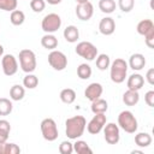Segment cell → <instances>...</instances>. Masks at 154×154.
<instances>
[{
    "instance_id": "1",
    "label": "cell",
    "mask_w": 154,
    "mask_h": 154,
    "mask_svg": "<svg viewBox=\"0 0 154 154\" xmlns=\"http://www.w3.org/2000/svg\"><path fill=\"white\" fill-rule=\"evenodd\" d=\"M85 125H87V120L83 116H75L71 118H67L65 122V132L66 136L70 140H77L79 138L84 130H85Z\"/></svg>"
},
{
    "instance_id": "2",
    "label": "cell",
    "mask_w": 154,
    "mask_h": 154,
    "mask_svg": "<svg viewBox=\"0 0 154 154\" xmlns=\"http://www.w3.org/2000/svg\"><path fill=\"white\" fill-rule=\"evenodd\" d=\"M128 63L122 59V58H117L114 59L111 65H109V77L111 81L119 84L123 83L126 78V73H128Z\"/></svg>"
},
{
    "instance_id": "3",
    "label": "cell",
    "mask_w": 154,
    "mask_h": 154,
    "mask_svg": "<svg viewBox=\"0 0 154 154\" xmlns=\"http://www.w3.org/2000/svg\"><path fill=\"white\" fill-rule=\"evenodd\" d=\"M118 126L128 134H134L137 130L138 124H137V119L132 112L122 111L118 116Z\"/></svg>"
},
{
    "instance_id": "4",
    "label": "cell",
    "mask_w": 154,
    "mask_h": 154,
    "mask_svg": "<svg viewBox=\"0 0 154 154\" xmlns=\"http://www.w3.org/2000/svg\"><path fill=\"white\" fill-rule=\"evenodd\" d=\"M19 65L20 69L26 72V73H31L35 71L36 69V55L31 49H22L19 52Z\"/></svg>"
},
{
    "instance_id": "5",
    "label": "cell",
    "mask_w": 154,
    "mask_h": 154,
    "mask_svg": "<svg viewBox=\"0 0 154 154\" xmlns=\"http://www.w3.org/2000/svg\"><path fill=\"white\" fill-rule=\"evenodd\" d=\"M40 128H41V134H42V137L48 141V142H53L58 138V126H57V123L54 122V119L52 118H45L41 124H40Z\"/></svg>"
},
{
    "instance_id": "6",
    "label": "cell",
    "mask_w": 154,
    "mask_h": 154,
    "mask_svg": "<svg viewBox=\"0 0 154 154\" xmlns=\"http://www.w3.org/2000/svg\"><path fill=\"white\" fill-rule=\"evenodd\" d=\"M61 26V18L57 13H48L41 22V28L46 34H53Z\"/></svg>"
},
{
    "instance_id": "7",
    "label": "cell",
    "mask_w": 154,
    "mask_h": 154,
    "mask_svg": "<svg viewBox=\"0 0 154 154\" xmlns=\"http://www.w3.org/2000/svg\"><path fill=\"white\" fill-rule=\"evenodd\" d=\"M75 51L79 57H82L88 61H91L97 57V48L91 42H88V41H82L77 43Z\"/></svg>"
},
{
    "instance_id": "8",
    "label": "cell",
    "mask_w": 154,
    "mask_h": 154,
    "mask_svg": "<svg viewBox=\"0 0 154 154\" xmlns=\"http://www.w3.org/2000/svg\"><path fill=\"white\" fill-rule=\"evenodd\" d=\"M48 64L57 71H63L66 66H67V58L66 55L60 52V51H55L53 49L49 54H48Z\"/></svg>"
},
{
    "instance_id": "9",
    "label": "cell",
    "mask_w": 154,
    "mask_h": 154,
    "mask_svg": "<svg viewBox=\"0 0 154 154\" xmlns=\"http://www.w3.org/2000/svg\"><path fill=\"white\" fill-rule=\"evenodd\" d=\"M106 122H107V118H106L105 113H96V114L90 119V122L85 125L88 132L91 134V135H97V134L103 129Z\"/></svg>"
},
{
    "instance_id": "10",
    "label": "cell",
    "mask_w": 154,
    "mask_h": 154,
    "mask_svg": "<svg viewBox=\"0 0 154 154\" xmlns=\"http://www.w3.org/2000/svg\"><path fill=\"white\" fill-rule=\"evenodd\" d=\"M103 135H105V141L108 144H117L120 140V132H119V126L114 123H108L105 124L103 126Z\"/></svg>"
},
{
    "instance_id": "11",
    "label": "cell",
    "mask_w": 154,
    "mask_h": 154,
    "mask_svg": "<svg viewBox=\"0 0 154 154\" xmlns=\"http://www.w3.org/2000/svg\"><path fill=\"white\" fill-rule=\"evenodd\" d=\"M1 66H2V72L6 76H13L18 71V61L16 57L12 54H5L2 57Z\"/></svg>"
},
{
    "instance_id": "12",
    "label": "cell",
    "mask_w": 154,
    "mask_h": 154,
    "mask_svg": "<svg viewBox=\"0 0 154 154\" xmlns=\"http://www.w3.org/2000/svg\"><path fill=\"white\" fill-rule=\"evenodd\" d=\"M94 14V6L90 1L78 4L76 6V16L81 20H89Z\"/></svg>"
},
{
    "instance_id": "13",
    "label": "cell",
    "mask_w": 154,
    "mask_h": 154,
    "mask_svg": "<svg viewBox=\"0 0 154 154\" xmlns=\"http://www.w3.org/2000/svg\"><path fill=\"white\" fill-rule=\"evenodd\" d=\"M102 91H103V88L100 83H90L85 90H84V96L89 100V101H94L96 99H99L101 95H102Z\"/></svg>"
},
{
    "instance_id": "14",
    "label": "cell",
    "mask_w": 154,
    "mask_h": 154,
    "mask_svg": "<svg viewBox=\"0 0 154 154\" xmlns=\"http://www.w3.org/2000/svg\"><path fill=\"white\" fill-rule=\"evenodd\" d=\"M116 30V22L113 18L111 17H105L100 20L99 23V31L105 35V36H108V35H112Z\"/></svg>"
},
{
    "instance_id": "15",
    "label": "cell",
    "mask_w": 154,
    "mask_h": 154,
    "mask_svg": "<svg viewBox=\"0 0 154 154\" xmlns=\"http://www.w3.org/2000/svg\"><path fill=\"white\" fill-rule=\"evenodd\" d=\"M128 66H130V69H132L134 71H140L146 66V58L143 54L141 53H135L130 57Z\"/></svg>"
},
{
    "instance_id": "16",
    "label": "cell",
    "mask_w": 154,
    "mask_h": 154,
    "mask_svg": "<svg viewBox=\"0 0 154 154\" xmlns=\"http://www.w3.org/2000/svg\"><path fill=\"white\" fill-rule=\"evenodd\" d=\"M143 84H144V78L140 73H132L131 76H129L128 82H126L128 89L136 90V91H138L143 87Z\"/></svg>"
},
{
    "instance_id": "17",
    "label": "cell",
    "mask_w": 154,
    "mask_h": 154,
    "mask_svg": "<svg viewBox=\"0 0 154 154\" xmlns=\"http://www.w3.org/2000/svg\"><path fill=\"white\" fill-rule=\"evenodd\" d=\"M64 38L70 42V43H73V42H77V40L79 38V30L77 29V26L75 25H67L65 29H64Z\"/></svg>"
},
{
    "instance_id": "18",
    "label": "cell",
    "mask_w": 154,
    "mask_h": 154,
    "mask_svg": "<svg viewBox=\"0 0 154 154\" xmlns=\"http://www.w3.org/2000/svg\"><path fill=\"white\" fill-rule=\"evenodd\" d=\"M140 101V94L136 90H130L128 89L124 94H123V102L126 106H135L137 105Z\"/></svg>"
},
{
    "instance_id": "19",
    "label": "cell",
    "mask_w": 154,
    "mask_h": 154,
    "mask_svg": "<svg viewBox=\"0 0 154 154\" xmlns=\"http://www.w3.org/2000/svg\"><path fill=\"white\" fill-rule=\"evenodd\" d=\"M136 30L140 35L142 36H146L147 34H149L150 31L154 30V23L150 20V19H142L137 23V26H136Z\"/></svg>"
},
{
    "instance_id": "20",
    "label": "cell",
    "mask_w": 154,
    "mask_h": 154,
    "mask_svg": "<svg viewBox=\"0 0 154 154\" xmlns=\"http://www.w3.org/2000/svg\"><path fill=\"white\" fill-rule=\"evenodd\" d=\"M41 45H42L43 48L53 51V49H55L58 47V38L52 34H46L41 38Z\"/></svg>"
},
{
    "instance_id": "21",
    "label": "cell",
    "mask_w": 154,
    "mask_h": 154,
    "mask_svg": "<svg viewBox=\"0 0 154 154\" xmlns=\"http://www.w3.org/2000/svg\"><path fill=\"white\" fill-rule=\"evenodd\" d=\"M135 143L137 147L146 148L152 144V136L148 132H138L135 135Z\"/></svg>"
},
{
    "instance_id": "22",
    "label": "cell",
    "mask_w": 154,
    "mask_h": 154,
    "mask_svg": "<svg viewBox=\"0 0 154 154\" xmlns=\"http://www.w3.org/2000/svg\"><path fill=\"white\" fill-rule=\"evenodd\" d=\"M90 108H91V112L94 114H96V113H106V111L108 108V103H107L106 100L99 97V99L91 101V107Z\"/></svg>"
},
{
    "instance_id": "23",
    "label": "cell",
    "mask_w": 154,
    "mask_h": 154,
    "mask_svg": "<svg viewBox=\"0 0 154 154\" xmlns=\"http://www.w3.org/2000/svg\"><path fill=\"white\" fill-rule=\"evenodd\" d=\"M25 95V89L23 85L19 84H14L11 87L10 89V97L13 101H20Z\"/></svg>"
},
{
    "instance_id": "24",
    "label": "cell",
    "mask_w": 154,
    "mask_h": 154,
    "mask_svg": "<svg viewBox=\"0 0 154 154\" xmlns=\"http://www.w3.org/2000/svg\"><path fill=\"white\" fill-rule=\"evenodd\" d=\"M60 100L64 102V103H73L75 100H76V91L71 88H65L60 91Z\"/></svg>"
},
{
    "instance_id": "25",
    "label": "cell",
    "mask_w": 154,
    "mask_h": 154,
    "mask_svg": "<svg viewBox=\"0 0 154 154\" xmlns=\"http://www.w3.org/2000/svg\"><path fill=\"white\" fill-rule=\"evenodd\" d=\"M73 152H76L77 154H91L93 153V150L88 146V143L82 140H77L73 143Z\"/></svg>"
},
{
    "instance_id": "26",
    "label": "cell",
    "mask_w": 154,
    "mask_h": 154,
    "mask_svg": "<svg viewBox=\"0 0 154 154\" xmlns=\"http://www.w3.org/2000/svg\"><path fill=\"white\" fill-rule=\"evenodd\" d=\"M24 20H25V14H24L23 11H20V10H13V11L11 12L10 22H11L13 25H16V26L22 25V24L24 23Z\"/></svg>"
},
{
    "instance_id": "27",
    "label": "cell",
    "mask_w": 154,
    "mask_h": 154,
    "mask_svg": "<svg viewBox=\"0 0 154 154\" xmlns=\"http://www.w3.org/2000/svg\"><path fill=\"white\" fill-rule=\"evenodd\" d=\"M109 65H111V59L107 54H105V53L97 54V57H96V67L99 70L105 71L109 67Z\"/></svg>"
},
{
    "instance_id": "28",
    "label": "cell",
    "mask_w": 154,
    "mask_h": 154,
    "mask_svg": "<svg viewBox=\"0 0 154 154\" xmlns=\"http://www.w3.org/2000/svg\"><path fill=\"white\" fill-rule=\"evenodd\" d=\"M99 8L103 13H112L116 10V1L114 0H100L99 1Z\"/></svg>"
},
{
    "instance_id": "29",
    "label": "cell",
    "mask_w": 154,
    "mask_h": 154,
    "mask_svg": "<svg viewBox=\"0 0 154 154\" xmlns=\"http://www.w3.org/2000/svg\"><path fill=\"white\" fill-rule=\"evenodd\" d=\"M91 72H93V71H91L90 65H88V64H85V63L81 64V65L77 67V76H78L81 79H88V78H90Z\"/></svg>"
},
{
    "instance_id": "30",
    "label": "cell",
    "mask_w": 154,
    "mask_h": 154,
    "mask_svg": "<svg viewBox=\"0 0 154 154\" xmlns=\"http://www.w3.org/2000/svg\"><path fill=\"white\" fill-rule=\"evenodd\" d=\"M13 105L6 97H0V116H8L12 112Z\"/></svg>"
},
{
    "instance_id": "31",
    "label": "cell",
    "mask_w": 154,
    "mask_h": 154,
    "mask_svg": "<svg viewBox=\"0 0 154 154\" xmlns=\"http://www.w3.org/2000/svg\"><path fill=\"white\" fill-rule=\"evenodd\" d=\"M37 84H38V78L32 73H28L23 78V87H25L28 89H34L37 87Z\"/></svg>"
},
{
    "instance_id": "32",
    "label": "cell",
    "mask_w": 154,
    "mask_h": 154,
    "mask_svg": "<svg viewBox=\"0 0 154 154\" xmlns=\"http://www.w3.org/2000/svg\"><path fill=\"white\" fill-rule=\"evenodd\" d=\"M18 1L17 0H0V10L12 12L17 8Z\"/></svg>"
},
{
    "instance_id": "33",
    "label": "cell",
    "mask_w": 154,
    "mask_h": 154,
    "mask_svg": "<svg viewBox=\"0 0 154 154\" xmlns=\"http://www.w3.org/2000/svg\"><path fill=\"white\" fill-rule=\"evenodd\" d=\"M118 6L123 12L128 13L134 8L135 0H118Z\"/></svg>"
},
{
    "instance_id": "34",
    "label": "cell",
    "mask_w": 154,
    "mask_h": 154,
    "mask_svg": "<svg viewBox=\"0 0 154 154\" xmlns=\"http://www.w3.org/2000/svg\"><path fill=\"white\" fill-rule=\"evenodd\" d=\"M30 7L34 12L40 13L45 10L46 7V1L45 0H30Z\"/></svg>"
},
{
    "instance_id": "35",
    "label": "cell",
    "mask_w": 154,
    "mask_h": 154,
    "mask_svg": "<svg viewBox=\"0 0 154 154\" xmlns=\"http://www.w3.org/2000/svg\"><path fill=\"white\" fill-rule=\"evenodd\" d=\"M20 153V148L16 143L4 142V154H18Z\"/></svg>"
},
{
    "instance_id": "36",
    "label": "cell",
    "mask_w": 154,
    "mask_h": 154,
    "mask_svg": "<svg viewBox=\"0 0 154 154\" xmlns=\"http://www.w3.org/2000/svg\"><path fill=\"white\" fill-rule=\"evenodd\" d=\"M59 152L61 154H71L73 152V144L70 141H63L59 144Z\"/></svg>"
},
{
    "instance_id": "37",
    "label": "cell",
    "mask_w": 154,
    "mask_h": 154,
    "mask_svg": "<svg viewBox=\"0 0 154 154\" xmlns=\"http://www.w3.org/2000/svg\"><path fill=\"white\" fill-rule=\"evenodd\" d=\"M144 101L149 106V107H153L154 106V90H149L144 95Z\"/></svg>"
},
{
    "instance_id": "38",
    "label": "cell",
    "mask_w": 154,
    "mask_h": 154,
    "mask_svg": "<svg viewBox=\"0 0 154 154\" xmlns=\"http://www.w3.org/2000/svg\"><path fill=\"white\" fill-rule=\"evenodd\" d=\"M144 42L149 48H154V30L144 36Z\"/></svg>"
},
{
    "instance_id": "39",
    "label": "cell",
    "mask_w": 154,
    "mask_h": 154,
    "mask_svg": "<svg viewBox=\"0 0 154 154\" xmlns=\"http://www.w3.org/2000/svg\"><path fill=\"white\" fill-rule=\"evenodd\" d=\"M146 79H147V82H148L150 85L154 84V69H149V70L147 71V73H146Z\"/></svg>"
},
{
    "instance_id": "40",
    "label": "cell",
    "mask_w": 154,
    "mask_h": 154,
    "mask_svg": "<svg viewBox=\"0 0 154 154\" xmlns=\"http://www.w3.org/2000/svg\"><path fill=\"white\" fill-rule=\"evenodd\" d=\"M0 129L10 132L11 131V125L6 119H0Z\"/></svg>"
},
{
    "instance_id": "41",
    "label": "cell",
    "mask_w": 154,
    "mask_h": 154,
    "mask_svg": "<svg viewBox=\"0 0 154 154\" xmlns=\"http://www.w3.org/2000/svg\"><path fill=\"white\" fill-rule=\"evenodd\" d=\"M8 131H5V130H1L0 129V143H4V142H7V138H8Z\"/></svg>"
},
{
    "instance_id": "42",
    "label": "cell",
    "mask_w": 154,
    "mask_h": 154,
    "mask_svg": "<svg viewBox=\"0 0 154 154\" xmlns=\"http://www.w3.org/2000/svg\"><path fill=\"white\" fill-rule=\"evenodd\" d=\"M49 5H58V4H60L61 2V0H46Z\"/></svg>"
},
{
    "instance_id": "43",
    "label": "cell",
    "mask_w": 154,
    "mask_h": 154,
    "mask_svg": "<svg viewBox=\"0 0 154 154\" xmlns=\"http://www.w3.org/2000/svg\"><path fill=\"white\" fill-rule=\"evenodd\" d=\"M131 154H143V152L142 150H132Z\"/></svg>"
},
{
    "instance_id": "44",
    "label": "cell",
    "mask_w": 154,
    "mask_h": 154,
    "mask_svg": "<svg viewBox=\"0 0 154 154\" xmlns=\"http://www.w3.org/2000/svg\"><path fill=\"white\" fill-rule=\"evenodd\" d=\"M87 1H89V0H76L77 4H83V2H87Z\"/></svg>"
},
{
    "instance_id": "45",
    "label": "cell",
    "mask_w": 154,
    "mask_h": 154,
    "mask_svg": "<svg viewBox=\"0 0 154 154\" xmlns=\"http://www.w3.org/2000/svg\"><path fill=\"white\" fill-rule=\"evenodd\" d=\"M2 54H4V47L0 45V57H2Z\"/></svg>"
}]
</instances>
